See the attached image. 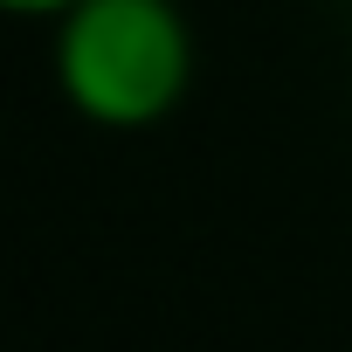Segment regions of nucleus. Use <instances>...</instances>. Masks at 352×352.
I'll return each mask as SVG.
<instances>
[{"instance_id":"obj_1","label":"nucleus","mask_w":352,"mask_h":352,"mask_svg":"<svg viewBox=\"0 0 352 352\" xmlns=\"http://www.w3.org/2000/svg\"><path fill=\"white\" fill-rule=\"evenodd\" d=\"M56 83L76 118L145 131L180 111L194 83V35L173 0H76L56 14Z\"/></svg>"},{"instance_id":"obj_2","label":"nucleus","mask_w":352,"mask_h":352,"mask_svg":"<svg viewBox=\"0 0 352 352\" xmlns=\"http://www.w3.org/2000/svg\"><path fill=\"white\" fill-rule=\"evenodd\" d=\"M76 0H0V14H63Z\"/></svg>"}]
</instances>
